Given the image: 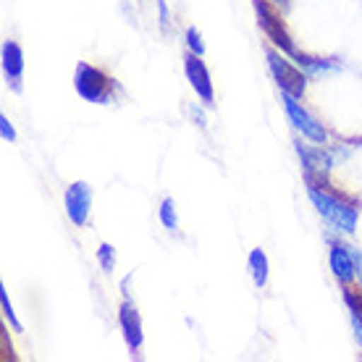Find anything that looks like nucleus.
I'll return each instance as SVG.
<instances>
[{
	"label": "nucleus",
	"instance_id": "nucleus-8",
	"mask_svg": "<svg viewBox=\"0 0 362 362\" xmlns=\"http://www.w3.org/2000/svg\"><path fill=\"white\" fill-rule=\"evenodd\" d=\"M118 320H121V328H124V334H127V341L129 346L139 352V346H142V323H139V315H136V310L124 302L121 305V313H118Z\"/></svg>",
	"mask_w": 362,
	"mask_h": 362
},
{
	"label": "nucleus",
	"instance_id": "nucleus-4",
	"mask_svg": "<svg viewBox=\"0 0 362 362\" xmlns=\"http://www.w3.org/2000/svg\"><path fill=\"white\" fill-rule=\"evenodd\" d=\"M268 64H271V71L273 76H276V82H279V87L286 95H294V98H302V92H305V84H308V79H305V74L299 71L297 66L291 64V61H286L281 53H276V50H268Z\"/></svg>",
	"mask_w": 362,
	"mask_h": 362
},
{
	"label": "nucleus",
	"instance_id": "nucleus-20",
	"mask_svg": "<svg viewBox=\"0 0 362 362\" xmlns=\"http://www.w3.org/2000/svg\"><path fill=\"white\" fill-rule=\"evenodd\" d=\"M273 3H281V6H289V0H273Z\"/></svg>",
	"mask_w": 362,
	"mask_h": 362
},
{
	"label": "nucleus",
	"instance_id": "nucleus-15",
	"mask_svg": "<svg viewBox=\"0 0 362 362\" xmlns=\"http://www.w3.org/2000/svg\"><path fill=\"white\" fill-rule=\"evenodd\" d=\"M100 260H103V265H105V268H113V250H110L108 245H103L100 247Z\"/></svg>",
	"mask_w": 362,
	"mask_h": 362
},
{
	"label": "nucleus",
	"instance_id": "nucleus-13",
	"mask_svg": "<svg viewBox=\"0 0 362 362\" xmlns=\"http://www.w3.org/2000/svg\"><path fill=\"white\" fill-rule=\"evenodd\" d=\"M160 221L165 223V228H176V216H173V202L171 199H165L163 208H160Z\"/></svg>",
	"mask_w": 362,
	"mask_h": 362
},
{
	"label": "nucleus",
	"instance_id": "nucleus-19",
	"mask_svg": "<svg viewBox=\"0 0 362 362\" xmlns=\"http://www.w3.org/2000/svg\"><path fill=\"white\" fill-rule=\"evenodd\" d=\"M352 326H354V331H357V339H360V344H362V320L360 317H352Z\"/></svg>",
	"mask_w": 362,
	"mask_h": 362
},
{
	"label": "nucleus",
	"instance_id": "nucleus-5",
	"mask_svg": "<svg viewBox=\"0 0 362 362\" xmlns=\"http://www.w3.org/2000/svg\"><path fill=\"white\" fill-rule=\"evenodd\" d=\"M284 108H286V116H289L291 124L308 136V139H313L315 145H326L328 134H326V129H323V124H317L315 118L299 105L294 95H286V92H284Z\"/></svg>",
	"mask_w": 362,
	"mask_h": 362
},
{
	"label": "nucleus",
	"instance_id": "nucleus-7",
	"mask_svg": "<svg viewBox=\"0 0 362 362\" xmlns=\"http://www.w3.org/2000/svg\"><path fill=\"white\" fill-rule=\"evenodd\" d=\"M184 66H187V76H189V82H192V87H194V92L202 98V103H205V105H213V84H210L208 69H205V64L199 61V55L189 53L187 58H184Z\"/></svg>",
	"mask_w": 362,
	"mask_h": 362
},
{
	"label": "nucleus",
	"instance_id": "nucleus-3",
	"mask_svg": "<svg viewBox=\"0 0 362 362\" xmlns=\"http://www.w3.org/2000/svg\"><path fill=\"white\" fill-rule=\"evenodd\" d=\"M76 90L90 103H108L110 95H113V82L95 66L79 64V69H76Z\"/></svg>",
	"mask_w": 362,
	"mask_h": 362
},
{
	"label": "nucleus",
	"instance_id": "nucleus-12",
	"mask_svg": "<svg viewBox=\"0 0 362 362\" xmlns=\"http://www.w3.org/2000/svg\"><path fill=\"white\" fill-rule=\"evenodd\" d=\"M344 299H346V305H349L352 317H360L362 320V289H352V286H346Z\"/></svg>",
	"mask_w": 362,
	"mask_h": 362
},
{
	"label": "nucleus",
	"instance_id": "nucleus-6",
	"mask_svg": "<svg viewBox=\"0 0 362 362\" xmlns=\"http://www.w3.org/2000/svg\"><path fill=\"white\" fill-rule=\"evenodd\" d=\"M90 187L87 184H71L69 192H66V210H69V218H71L76 226H84L87 223V216H90Z\"/></svg>",
	"mask_w": 362,
	"mask_h": 362
},
{
	"label": "nucleus",
	"instance_id": "nucleus-10",
	"mask_svg": "<svg viewBox=\"0 0 362 362\" xmlns=\"http://www.w3.org/2000/svg\"><path fill=\"white\" fill-rule=\"evenodd\" d=\"M3 69L8 74V79L18 90V79H21V69H24V55L16 42H6L3 45Z\"/></svg>",
	"mask_w": 362,
	"mask_h": 362
},
{
	"label": "nucleus",
	"instance_id": "nucleus-9",
	"mask_svg": "<svg viewBox=\"0 0 362 362\" xmlns=\"http://www.w3.org/2000/svg\"><path fill=\"white\" fill-rule=\"evenodd\" d=\"M331 271L336 273V279L341 281H352L354 279V255L352 247L344 245H334L331 247Z\"/></svg>",
	"mask_w": 362,
	"mask_h": 362
},
{
	"label": "nucleus",
	"instance_id": "nucleus-18",
	"mask_svg": "<svg viewBox=\"0 0 362 362\" xmlns=\"http://www.w3.org/2000/svg\"><path fill=\"white\" fill-rule=\"evenodd\" d=\"M352 255H354V271H357V276H360V284H362V255L354 252V250H352Z\"/></svg>",
	"mask_w": 362,
	"mask_h": 362
},
{
	"label": "nucleus",
	"instance_id": "nucleus-17",
	"mask_svg": "<svg viewBox=\"0 0 362 362\" xmlns=\"http://www.w3.org/2000/svg\"><path fill=\"white\" fill-rule=\"evenodd\" d=\"M0 124H3V136H6V139H13V129H11V124H8V118H0Z\"/></svg>",
	"mask_w": 362,
	"mask_h": 362
},
{
	"label": "nucleus",
	"instance_id": "nucleus-14",
	"mask_svg": "<svg viewBox=\"0 0 362 362\" xmlns=\"http://www.w3.org/2000/svg\"><path fill=\"white\" fill-rule=\"evenodd\" d=\"M187 42H189L192 53H197V55L205 53V45H202V40H199V32L194 27H192L189 32H187Z\"/></svg>",
	"mask_w": 362,
	"mask_h": 362
},
{
	"label": "nucleus",
	"instance_id": "nucleus-1",
	"mask_svg": "<svg viewBox=\"0 0 362 362\" xmlns=\"http://www.w3.org/2000/svg\"><path fill=\"white\" fill-rule=\"evenodd\" d=\"M310 199L315 202L317 213L326 218L334 228H339V231H354V226H357V210L352 205H346L344 199H339L328 189L320 192V187H310Z\"/></svg>",
	"mask_w": 362,
	"mask_h": 362
},
{
	"label": "nucleus",
	"instance_id": "nucleus-11",
	"mask_svg": "<svg viewBox=\"0 0 362 362\" xmlns=\"http://www.w3.org/2000/svg\"><path fill=\"white\" fill-rule=\"evenodd\" d=\"M250 268H252L255 284L265 286V281H268V260H265L263 250H252V255H250Z\"/></svg>",
	"mask_w": 362,
	"mask_h": 362
},
{
	"label": "nucleus",
	"instance_id": "nucleus-2",
	"mask_svg": "<svg viewBox=\"0 0 362 362\" xmlns=\"http://www.w3.org/2000/svg\"><path fill=\"white\" fill-rule=\"evenodd\" d=\"M255 11L260 16V27H263V32L268 35V40H271L273 45L281 47L284 53L297 55V47L291 42L289 32H286L284 21H281V13L276 11V6H273L271 0H255Z\"/></svg>",
	"mask_w": 362,
	"mask_h": 362
},
{
	"label": "nucleus",
	"instance_id": "nucleus-16",
	"mask_svg": "<svg viewBox=\"0 0 362 362\" xmlns=\"http://www.w3.org/2000/svg\"><path fill=\"white\" fill-rule=\"evenodd\" d=\"M3 310H6V315H8L11 323H13V328L18 331V320H16V315H13V310H11V302H8V297H6V291H3Z\"/></svg>",
	"mask_w": 362,
	"mask_h": 362
}]
</instances>
